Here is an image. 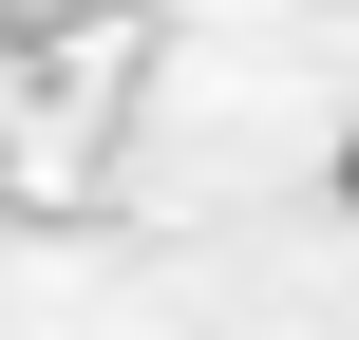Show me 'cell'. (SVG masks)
<instances>
[{
  "label": "cell",
  "instance_id": "6da1fadb",
  "mask_svg": "<svg viewBox=\"0 0 359 340\" xmlns=\"http://www.w3.org/2000/svg\"><path fill=\"white\" fill-rule=\"evenodd\" d=\"M341 208H359V132H341Z\"/></svg>",
  "mask_w": 359,
  "mask_h": 340
}]
</instances>
